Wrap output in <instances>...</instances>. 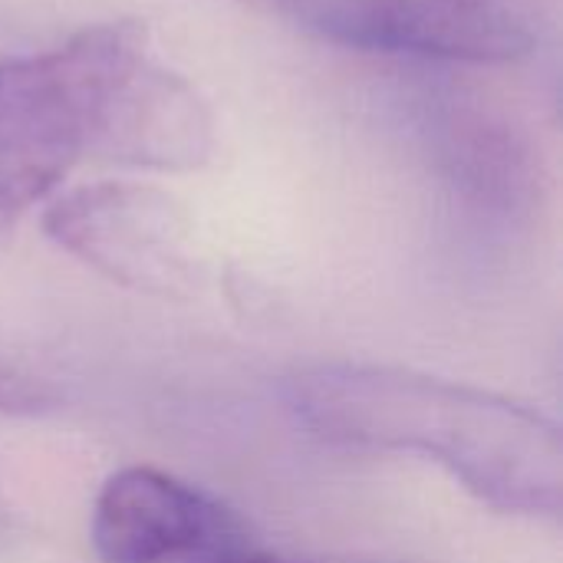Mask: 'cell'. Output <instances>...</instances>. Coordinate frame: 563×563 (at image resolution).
<instances>
[{
    "instance_id": "8",
    "label": "cell",
    "mask_w": 563,
    "mask_h": 563,
    "mask_svg": "<svg viewBox=\"0 0 563 563\" xmlns=\"http://www.w3.org/2000/svg\"><path fill=\"white\" fill-rule=\"evenodd\" d=\"M56 389L33 376L30 369L0 360V412L7 416H36L56 406Z\"/></svg>"
},
{
    "instance_id": "9",
    "label": "cell",
    "mask_w": 563,
    "mask_h": 563,
    "mask_svg": "<svg viewBox=\"0 0 563 563\" xmlns=\"http://www.w3.org/2000/svg\"><path fill=\"white\" fill-rule=\"evenodd\" d=\"M254 10H264V13H277V16H287V20H300V13L310 7V0H241Z\"/></svg>"
},
{
    "instance_id": "10",
    "label": "cell",
    "mask_w": 563,
    "mask_h": 563,
    "mask_svg": "<svg viewBox=\"0 0 563 563\" xmlns=\"http://www.w3.org/2000/svg\"><path fill=\"white\" fill-rule=\"evenodd\" d=\"M201 563H287V561H277V558H267V554H254V551H247V548H234V551L214 554V558H208V561H201Z\"/></svg>"
},
{
    "instance_id": "3",
    "label": "cell",
    "mask_w": 563,
    "mask_h": 563,
    "mask_svg": "<svg viewBox=\"0 0 563 563\" xmlns=\"http://www.w3.org/2000/svg\"><path fill=\"white\" fill-rule=\"evenodd\" d=\"M43 231L59 251L135 294L191 297L201 284L191 218L152 185L73 188L43 211Z\"/></svg>"
},
{
    "instance_id": "2",
    "label": "cell",
    "mask_w": 563,
    "mask_h": 563,
    "mask_svg": "<svg viewBox=\"0 0 563 563\" xmlns=\"http://www.w3.org/2000/svg\"><path fill=\"white\" fill-rule=\"evenodd\" d=\"M145 46L142 23L115 20L0 63V238L89 155L109 82Z\"/></svg>"
},
{
    "instance_id": "7",
    "label": "cell",
    "mask_w": 563,
    "mask_h": 563,
    "mask_svg": "<svg viewBox=\"0 0 563 563\" xmlns=\"http://www.w3.org/2000/svg\"><path fill=\"white\" fill-rule=\"evenodd\" d=\"M89 152L132 168L195 172L214 152V119L201 92L145 46L109 82Z\"/></svg>"
},
{
    "instance_id": "5",
    "label": "cell",
    "mask_w": 563,
    "mask_h": 563,
    "mask_svg": "<svg viewBox=\"0 0 563 563\" xmlns=\"http://www.w3.org/2000/svg\"><path fill=\"white\" fill-rule=\"evenodd\" d=\"M297 23L346 49L449 63H511L534 46L528 20L495 0H310Z\"/></svg>"
},
{
    "instance_id": "4",
    "label": "cell",
    "mask_w": 563,
    "mask_h": 563,
    "mask_svg": "<svg viewBox=\"0 0 563 563\" xmlns=\"http://www.w3.org/2000/svg\"><path fill=\"white\" fill-rule=\"evenodd\" d=\"M416 135L442 188L478 221L518 224L544 201V162L531 132L462 89L419 96Z\"/></svg>"
},
{
    "instance_id": "1",
    "label": "cell",
    "mask_w": 563,
    "mask_h": 563,
    "mask_svg": "<svg viewBox=\"0 0 563 563\" xmlns=\"http://www.w3.org/2000/svg\"><path fill=\"white\" fill-rule=\"evenodd\" d=\"M294 416L320 442L439 462L505 515L558 518L561 426L498 393L396 366H313L287 383Z\"/></svg>"
},
{
    "instance_id": "6",
    "label": "cell",
    "mask_w": 563,
    "mask_h": 563,
    "mask_svg": "<svg viewBox=\"0 0 563 563\" xmlns=\"http://www.w3.org/2000/svg\"><path fill=\"white\" fill-rule=\"evenodd\" d=\"M89 541L102 563H201L244 548L228 508L145 465L109 475L92 508Z\"/></svg>"
}]
</instances>
